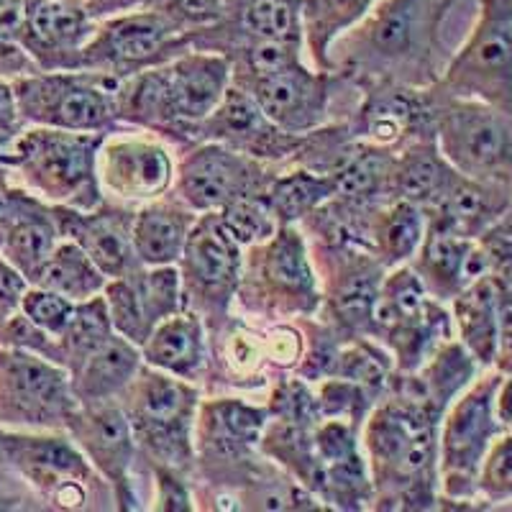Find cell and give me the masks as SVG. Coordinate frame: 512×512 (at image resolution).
I'll return each instance as SVG.
<instances>
[{"mask_svg": "<svg viewBox=\"0 0 512 512\" xmlns=\"http://www.w3.org/2000/svg\"><path fill=\"white\" fill-rule=\"evenodd\" d=\"M0 459L57 510H116L111 484L64 431L0 428Z\"/></svg>", "mask_w": 512, "mask_h": 512, "instance_id": "8992f818", "label": "cell"}, {"mask_svg": "<svg viewBox=\"0 0 512 512\" xmlns=\"http://www.w3.org/2000/svg\"><path fill=\"white\" fill-rule=\"evenodd\" d=\"M95 24L82 0H26L21 47L41 72L80 70V54Z\"/></svg>", "mask_w": 512, "mask_h": 512, "instance_id": "7402d4cb", "label": "cell"}, {"mask_svg": "<svg viewBox=\"0 0 512 512\" xmlns=\"http://www.w3.org/2000/svg\"><path fill=\"white\" fill-rule=\"evenodd\" d=\"M218 213H221L228 231L233 233V239L239 241L244 249L246 246L262 244V241L274 236V231L280 228V223H277V218H274L272 208L267 203V192L233 200L231 205H226Z\"/></svg>", "mask_w": 512, "mask_h": 512, "instance_id": "60d3db41", "label": "cell"}, {"mask_svg": "<svg viewBox=\"0 0 512 512\" xmlns=\"http://www.w3.org/2000/svg\"><path fill=\"white\" fill-rule=\"evenodd\" d=\"M456 0H379L369 16L333 44V70L361 88L397 82L431 88L441 77V26ZM333 54V52H331Z\"/></svg>", "mask_w": 512, "mask_h": 512, "instance_id": "6da1fadb", "label": "cell"}, {"mask_svg": "<svg viewBox=\"0 0 512 512\" xmlns=\"http://www.w3.org/2000/svg\"><path fill=\"white\" fill-rule=\"evenodd\" d=\"M141 364L144 359L139 346L113 333L70 374L77 402L118 400L131 379L139 374Z\"/></svg>", "mask_w": 512, "mask_h": 512, "instance_id": "d6a6232c", "label": "cell"}, {"mask_svg": "<svg viewBox=\"0 0 512 512\" xmlns=\"http://www.w3.org/2000/svg\"><path fill=\"white\" fill-rule=\"evenodd\" d=\"M59 236L80 246L108 277H126L144 267L134 249V213L136 208L113 203L105 198L98 208L77 210L67 205H52Z\"/></svg>", "mask_w": 512, "mask_h": 512, "instance_id": "ffe728a7", "label": "cell"}, {"mask_svg": "<svg viewBox=\"0 0 512 512\" xmlns=\"http://www.w3.org/2000/svg\"><path fill=\"white\" fill-rule=\"evenodd\" d=\"M379 0H300L303 41L315 67L333 70V44L369 16Z\"/></svg>", "mask_w": 512, "mask_h": 512, "instance_id": "836d02e7", "label": "cell"}, {"mask_svg": "<svg viewBox=\"0 0 512 512\" xmlns=\"http://www.w3.org/2000/svg\"><path fill=\"white\" fill-rule=\"evenodd\" d=\"M454 336L482 369L495 367L500 356V326H497V282L484 274L469 282L454 300H448Z\"/></svg>", "mask_w": 512, "mask_h": 512, "instance_id": "4dcf8cb0", "label": "cell"}, {"mask_svg": "<svg viewBox=\"0 0 512 512\" xmlns=\"http://www.w3.org/2000/svg\"><path fill=\"white\" fill-rule=\"evenodd\" d=\"M425 228H428V221L418 205L408 200H392L384 205L374 218L372 228V246L384 267L392 269L408 264L423 244Z\"/></svg>", "mask_w": 512, "mask_h": 512, "instance_id": "8d00e7d4", "label": "cell"}, {"mask_svg": "<svg viewBox=\"0 0 512 512\" xmlns=\"http://www.w3.org/2000/svg\"><path fill=\"white\" fill-rule=\"evenodd\" d=\"M192 49V34L159 8L144 6L95 24L80 54V70L116 80L172 62Z\"/></svg>", "mask_w": 512, "mask_h": 512, "instance_id": "7c38bea8", "label": "cell"}, {"mask_svg": "<svg viewBox=\"0 0 512 512\" xmlns=\"http://www.w3.org/2000/svg\"><path fill=\"white\" fill-rule=\"evenodd\" d=\"M21 313L34 326H39L41 331H47L49 336L57 338L67 328V323H70L72 313H75V303L59 295V292L47 290V287L29 285L24 300H21Z\"/></svg>", "mask_w": 512, "mask_h": 512, "instance_id": "ee69618b", "label": "cell"}, {"mask_svg": "<svg viewBox=\"0 0 512 512\" xmlns=\"http://www.w3.org/2000/svg\"><path fill=\"white\" fill-rule=\"evenodd\" d=\"M310 256L320 274L318 318L344 338H374V308L387 272L377 251L356 244H313Z\"/></svg>", "mask_w": 512, "mask_h": 512, "instance_id": "9a60e30c", "label": "cell"}, {"mask_svg": "<svg viewBox=\"0 0 512 512\" xmlns=\"http://www.w3.org/2000/svg\"><path fill=\"white\" fill-rule=\"evenodd\" d=\"M477 502L482 510L512 505V433L492 441L477 474Z\"/></svg>", "mask_w": 512, "mask_h": 512, "instance_id": "ab89813d", "label": "cell"}, {"mask_svg": "<svg viewBox=\"0 0 512 512\" xmlns=\"http://www.w3.org/2000/svg\"><path fill=\"white\" fill-rule=\"evenodd\" d=\"M24 123H21V116H18L16 98H13L11 80H3L0 77V131L6 134H18L24 131Z\"/></svg>", "mask_w": 512, "mask_h": 512, "instance_id": "f907efd6", "label": "cell"}, {"mask_svg": "<svg viewBox=\"0 0 512 512\" xmlns=\"http://www.w3.org/2000/svg\"><path fill=\"white\" fill-rule=\"evenodd\" d=\"M121 80L88 70L36 72L11 80L24 126H47L82 134L121 131L116 90Z\"/></svg>", "mask_w": 512, "mask_h": 512, "instance_id": "9c48e42d", "label": "cell"}, {"mask_svg": "<svg viewBox=\"0 0 512 512\" xmlns=\"http://www.w3.org/2000/svg\"><path fill=\"white\" fill-rule=\"evenodd\" d=\"M495 369L500 374H505V377H512V349L500 351V356L495 361Z\"/></svg>", "mask_w": 512, "mask_h": 512, "instance_id": "11a10c76", "label": "cell"}, {"mask_svg": "<svg viewBox=\"0 0 512 512\" xmlns=\"http://www.w3.org/2000/svg\"><path fill=\"white\" fill-rule=\"evenodd\" d=\"M236 303L267 323L318 315L320 282L300 228L280 226L262 244L246 246Z\"/></svg>", "mask_w": 512, "mask_h": 512, "instance_id": "52a82bcc", "label": "cell"}, {"mask_svg": "<svg viewBox=\"0 0 512 512\" xmlns=\"http://www.w3.org/2000/svg\"><path fill=\"white\" fill-rule=\"evenodd\" d=\"M64 433L75 441L100 477L111 484L116 510H141L134 482V466L139 456L134 431L118 400L80 402Z\"/></svg>", "mask_w": 512, "mask_h": 512, "instance_id": "ac0fdd59", "label": "cell"}, {"mask_svg": "<svg viewBox=\"0 0 512 512\" xmlns=\"http://www.w3.org/2000/svg\"><path fill=\"white\" fill-rule=\"evenodd\" d=\"M113 323L103 292L85 303H75L70 323L57 336V364L67 372H75L98 346L113 336Z\"/></svg>", "mask_w": 512, "mask_h": 512, "instance_id": "74e56055", "label": "cell"}, {"mask_svg": "<svg viewBox=\"0 0 512 512\" xmlns=\"http://www.w3.org/2000/svg\"><path fill=\"white\" fill-rule=\"evenodd\" d=\"M482 372L484 369L479 367L477 359H474L456 338H451V341H446L431 359L425 361L418 372H395L392 374L390 384L397 387V390L408 392L410 397L423 402L425 408L433 410L438 418H443L448 405H451V402H454Z\"/></svg>", "mask_w": 512, "mask_h": 512, "instance_id": "83f0119b", "label": "cell"}, {"mask_svg": "<svg viewBox=\"0 0 512 512\" xmlns=\"http://www.w3.org/2000/svg\"><path fill=\"white\" fill-rule=\"evenodd\" d=\"M487 274L492 280L512 285V205L477 239Z\"/></svg>", "mask_w": 512, "mask_h": 512, "instance_id": "f6af8a7d", "label": "cell"}, {"mask_svg": "<svg viewBox=\"0 0 512 512\" xmlns=\"http://www.w3.org/2000/svg\"><path fill=\"white\" fill-rule=\"evenodd\" d=\"M497 418H500L502 428L512 433V377L502 374L500 390H497Z\"/></svg>", "mask_w": 512, "mask_h": 512, "instance_id": "f5cc1de1", "label": "cell"}, {"mask_svg": "<svg viewBox=\"0 0 512 512\" xmlns=\"http://www.w3.org/2000/svg\"><path fill=\"white\" fill-rule=\"evenodd\" d=\"M144 6H149V0H82V8L88 11L93 21H103V18L136 11V8Z\"/></svg>", "mask_w": 512, "mask_h": 512, "instance_id": "681fc988", "label": "cell"}, {"mask_svg": "<svg viewBox=\"0 0 512 512\" xmlns=\"http://www.w3.org/2000/svg\"><path fill=\"white\" fill-rule=\"evenodd\" d=\"M441 418L408 392L387 387L361 425V451L374 487L372 510H438Z\"/></svg>", "mask_w": 512, "mask_h": 512, "instance_id": "7a4b0ae2", "label": "cell"}, {"mask_svg": "<svg viewBox=\"0 0 512 512\" xmlns=\"http://www.w3.org/2000/svg\"><path fill=\"white\" fill-rule=\"evenodd\" d=\"M438 149L461 175L512 187V113L428 88Z\"/></svg>", "mask_w": 512, "mask_h": 512, "instance_id": "30bf717a", "label": "cell"}, {"mask_svg": "<svg viewBox=\"0 0 512 512\" xmlns=\"http://www.w3.org/2000/svg\"><path fill=\"white\" fill-rule=\"evenodd\" d=\"M502 374L484 369L446 408L438 428V510H482L477 502V474L489 446L500 436L497 390Z\"/></svg>", "mask_w": 512, "mask_h": 512, "instance_id": "ba28073f", "label": "cell"}, {"mask_svg": "<svg viewBox=\"0 0 512 512\" xmlns=\"http://www.w3.org/2000/svg\"><path fill=\"white\" fill-rule=\"evenodd\" d=\"M333 195H336L333 177L308 167L277 172L267 187V203L280 226H297Z\"/></svg>", "mask_w": 512, "mask_h": 512, "instance_id": "e575fe53", "label": "cell"}, {"mask_svg": "<svg viewBox=\"0 0 512 512\" xmlns=\"http://www.w3.org/2000/svg\"><path fill=\"white\" fill-rule=\"evenodd\" d=\"M177 269L185 310L198 313L208 333H216L231 318L244 269V246L233 239L221 213H200Z\"/></svg>", "mask_w": 512, "mask_h": 512, "instance_id": "4fadbf2b", "label": "cell"}, {"mask_svg": "<svg viewBox=\"0 0 512 512\" xmlns=\"http://www.w3.org/2000/svg\"><path fill=\"white\" fill-rule=\"evenodd\" d=\"M451 338L456 336L448 303L428 297L423 308L384 328L377 341L390 351L392 361H395V372L410 374L418 372L425 361Z\"/></svg>", "mask_w": 512, "mask_h": 512, "instance_id": "f1b7e54d", "label": "cell"}, {"mask_svg": "<svg viewBox=\"0 0 512 512\" xmlns=\"http://www.w3.org/2000/svg\"><path fill=\"white\" fill-rule=\"evenodd\" d=\"M26 290H29V280L0 254V323L21 310Z\"/></svg>", "mask_w": 512, "mask_h": 512, "instance_id": "7dc6e473", "label": "cell"}, {"mask_svg": "<svg viewBox=\"0 0 512 512\" xmlns=\"http://www.w3.org/2000/svg\"><path fill=\"white\" fill-rule=\"evenodd\" d=\"M198 384L141 364L139 374L121 392L123 413L134 431L139 454L149 466H162L192 479L195 472V418Z\"/></svg>", "mask_w": 512, "mask_h": 512, "instance_id": "5b68a950", "label": "cell"}, {"mask_svg": "<svg viewBox=\"0 0 512 512\" xmlns=\"http://www.w3.org/2000/svg\"><path fill=\"white\" fill-rule=\"evenodd\" d=\"M431 88L512 113V0H479L472 31Z\"/></svg>", "mask_w": 512, "mask_h": 512, "instance_id": "8fae6325", "label": "cell"}, {"mask_svg": "<svg viewBox=\"0 0 512 512\" xmlns=\"http://www.w3.org/2000/svg\"><path fill=\"white\" fill-rule=\"evenodd\" d=\"M175 159L154 134H128L126 128L108 134L98 152V180L113 203L139 205L167 195L175 185Z\"/></svg>", "mask_w": 512, "mask_h": 512, "instance_id": "d6986e66", "label": "cell"}, {"mask_svg": "<svg viewBox=\"0 0 512 512\" xmlns=\"http://www.w3.org/2000/svg\"><path fill=\"white\" fill-rule=\"evenodd\" d=\"M141 359L149 367L200 384L208 369V328L192 310L169 315L141 344Z\"/></svg>", "mask_w": 512, "mask_h": 512, "instance_id": "484cf974", "label": "cell"}, {"mask_svg": "<svg viewBox=\"0 0 512 512\" xmlns=\"http://www.w3.org/2000/svg\"><path fill=\"white\" fill-rule=\"evenodd\" d=\"M105 136L29 126L13 136L3 164L44 203L93 210L105 200L98 180V152Z\"/></svg>", "mask_w": 512, "mask_h": 512, "instance_id": "277c9868", "label": "cell"}, {"mask_svg": "<svg viewBox=\"0 0 512 512\" xmlns=\"http://www.w3.org/2000/svg\"><path fill=\"white\" fill-rule=\"evenodd\" d=\"M344 82L341 72L308 70L303 62L287 64L262 75L231 77L233 88L244 90L272 123L287 134L305 136L326 126L331 100Z\"/></svg>", "mask_w": 512, "mask_h": 512, "instance_id": "e0dca14e", "label": "cell"}, {"mask_svg": "<svg viewBox=\"0 0 512 512\" xmlns=\"http://www.w3.org/2000/svg\"><path fill=\"white\" fill-rule=\"evenodd\" d=\"M200 141H218L233 152L264 164H292L303 136L287 134L269 121L262 108L239 88H228L218 108L200 123Z\"/></svg>", "mask_w": 512, "mask_h": 512, "instance_id": "44dd1931", "label": "cell"}, {"mask_svg": "<svg viewBox=\"0 0 512 512\" xmlns=\"http://www.w3.org/2000/svg\"><path fill=\"white\" fill-rule=\"evenodd\" d=\"M274 175L272 164L256 162L218 141H200L182 149L172 190L195 213H218L233 200L267 192Z\"/></svg>", "mask_w": 512, "mask_h": 512, "instance_id": "2e32d148", "label": "cell"}, {"mask_svg": "<svg viewBox=\"0 0 512 512\" xmlns=\"http://www.w3.org/2000/svg\"><path fill=\"white\" fill-rule=\"evenodd\" d=\"M59 228L54 221L52 205L36 198L34 192H21L18 213L13 218L11 228L6 233V241L0 246V254L6 262H11L26 280H36V274L47 264L54 246L59 244Z\"/></svg>", "mask_w": 512, "mask_h": 512, "instance_id": "1f68e13d", "label": "cell"}, {"mask_svg": "<svg viewBox=\"0 0 512 512\" xmlns=\"http://www.w3.org/2000/svg\"><path fill=\"white\" fill-rule=\"evenodd\" d=\"M77 405L67 369L31 351L0 346V428L64 431Z\"/></svg>", "mask_w": 512, "mask_h": 512, "instance_id": "5bb4252c", "label": "cell"}, {"mask_svg": "<svg viewBox=\"0 0 512 512\" xmlns=\"http://www.w3.org/2000/svg\"><path fill=\"white\" fill-rule=\"evenodd\" d=\"M410 267L418 272L425 290L443 303L454 300L469 282L487 274V264L477 241L461 239L431 226L425 228L423 244L410 259Z\"/></svg>", "mask_w": 512, "mask_h": 512, "instance_id": "d4e9b609", "label": "cell"}, {"mask_svg": "<svg viewBox=\"0 0 512 512\" xmlns=\"http://www.w3.org/2000/svg\"><path fill=\"white\" fill-rule=\"evenodd\" d=\"M512 205V187L502 182L456 175L433 208L425 210L428 226L461 239L477 241Z\"/></svg>", "mask_w": 512, "mask_h": 512, "instance_id": "cb8c5ba5", "label": "cell"}, {"mask_svg": "<svg viewBox=\"0 0 512 512\" xmlns=\"http://www.w3.org/2000/svg\"><path fill=\"white\" fill-rule=\"evenodd\" d=\"M3 3H6V0H0V6H3Z\"/></svg>", "mask_w": 512, "mask_h": 512, "instance_id": "9f6ffc18", "label": "cell"}, {"mask_svg": "<svg viewBox=\"0 0 512 512\" xmlns=\"http://www.w3.org/2000/svg\"><path fill=\"white\" fill-rule=\"evenodd\" d=\"M26 0H6L0 6V77L16 80L41 72L34 59L21 47V24H24Z\"/></svg>", "mask_w": 512, "mask_h": 512, "instance_id": "7bdbcfd3", "label": "cell"}, {"mask_svg": "<svg viewBox=\"0 0 512 512\" xmlns=\"http://www.w3.org/2000/svg\"><path fill=\"white\" fill-rule=\"evenodd\" d=\"M198 216L200 213L185 200L177 198L175 190L139 205L134 213V249L139 262L144 267H169L180 262Z\"/></svg>", "mask_w": 512, "mask_h": 512, "instance_id": "4316f807", "label": "cell"}, {"mask_svg": "<svg viewBox=\"0 0 512 512\" xmlns=\"http://www.w3.org/2000/svg\"><path fill=\"white\" fill-rule=\"evenodd\" d=\"M154 484H157V497H154V510L159 512H190L195 510V497H192L190 479L185 474H177L172 469L152 466Z\"/></svg>", "mask_w": 512, "mask_h": 512, "instance_id": "bcb514c9", "label": "cell"}, {"mask_svg": "<svg viewBox=\"0 0 512 512\" xmlns=\"http://www.w3.org/2000/svg\"><path fill=\"white\" fill-rule=\"evenodd\" d=\"M456 175H459V169L451 167V162L443 157L436 134L420 136L397 149L390 198L408 200V203L423 208L425 213L441 200Z\"/></svg>", "mask_w": 512, "mask_h": 512, "instance_id": "f546056e", "label": "cell"}, {"mask_svg": "<svg viewBox=\"0 0 512 512\" xmlns=\"http://www.w3.org/2000/svg\"><path fill=\"white\" fill-rule=\"evenodd\" d=\"M228 88V57L190 49L172 62L121 80L116 90L118 123L187 149L198 144L200 123L216 111Z\"/></svg>", "mask_w": 512, "mask_h": 512, "instance_id": "3957f363", "label": "cell"}, {"mask_svg": "<svg viewBox=\"0 0 512 512\" xmlns=\"http://www.w3.org/2000/svg\"><path fill=\"white\" fill-rule=\"evenodd\" d=\"M21 192H24V187H13L11 182H0V246L6 241L8 228H11L13 218L18 213Z\"/></svg>", "mask_w": 512, "mask_h": 512, "instance_id": "816d5d0a", "label": "cell"}, {"mask_svg": "<svg viewBox=\"0 0 512 512\" xmlns=\"http://www.w3.org/2000/svg\"><path fill=\"white\" fill-rule=\"evenodd\" d=\"M105 282H108V277L95 267L93 259L75 241L59 239L52 256L31 285L59 292L72 303H85V300L105 290Z\"/></svg>", "mask_w": 512, "mask_h": 512, "instance_id": "d590c367", "label": "cell"}, {"mask_svg": "<svg viewBox=\"0 0 512 512\" xmlns=\"http://www.w3.org/2000/svg\"><path fill=\"white\" fill-rule=\"evenodd\" d=\"M16 134H6V131H0V182H8V175H11V169L3 164V157H6V152L11 149V141Z\"/></svg>", "mask_w": 512, "mask_h": 512, "instance_id": "db71d44e", "label": "cell"}, {"mask_svg": "<svg viewBox=\"0 0 512 512\" xmlns=\"http://www.w3.org/2000/svg\"><path fill=\"white\" fill-rule=\"evenodd\" d=\"M497 326H500V351L512 349V285L505 282H497Z\"/></svg>", "mask_w": 512, "mask_h": 512, "instance_id": "c3c4849f", "label": "cell"}, {"mask_svg": "<svg viewBox=\"0 0 512 512\" xmlns=\"http://www.w3.org/2000/svg\"><path fill=\"white\" fill-rule=\"evenodd\" d=\"M190 34L192 49L218 54L241 41L303 44L300 0H223L216 24Z\"/></svg>", "mask_w": 512, "mask_h": 512, "instance_id": "603a6c76", "label": "cell"}, {"mask_svg": "<svg viewBox=\"0 0 512 512\" xmlns=\"http://www.w3.org/2000/svg\"><path fill=\"white\" fill-rule=\"evenodd\" d=\"M392 374H395V361H392L390 351L384 349L377 338L359 336L346 338L341 344L336 361H333L331 377L356 382L379 402L390 387Z\"/></svg>", "mask_w": 512, "mask_h": 512, "instance_id": "f35d334b", "label": "cell"}, {"mask_svg": "<svg viewBox=\"0 0 512 512\" xmlns=\"http://www.w3.org/2000/svg\"><path fill=\"white\" fill-rule=\"evenodd\" d=\"M315 402H318L320 418L349 420L356 428L364 425L367 415L377 405V400L364 387L341 377L320 379L318 390H315Z\"/></svg>", "mask_w": 512, "mask_h": 512, "instance_id": "b9f144b4", "label": "cell"}]
</instances>
